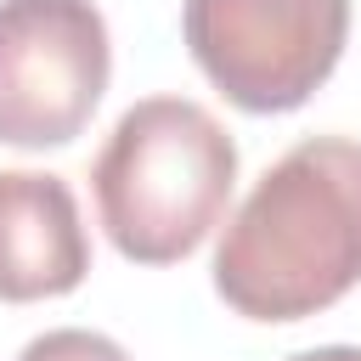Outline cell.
<instances>
[{
	"instance_id": "6da1fadb",
	"label": "cell",
	"mask_w": 361,
	"mask_h": 361,
	"mask_svg": "<svg viewBox=\"0 0 361 361\" xmlns=\"http://www.w3.org/2000/svg\"><path fill=\"white\" fill-rule=\"evenodd\" d=\"M361 282V141H293L237 203L214 248V293L248 322H305Z\"/></svg>"
},
{
	"instance_id": "7a4b0ae2",
	"label": "cell",
	"mask_w": 361,
	"mask_h": 361,
	"mask_svg": "<svg viewBox=\"0 0 361 361\" xmlns=\"http://www.w3.org/2000/svg\"><path fill=\"white\" fill-rule=\"evenodd\" d=\"M237 186V141L192 96H147L124 107L90 164L107 243L135 265H175L226 220Z\"/></svg>"
},
{
	"instance_id": "3957f363",
	"label": "cell",
	"mask_w": 361,
	"mask_h": 361,
	"mask_svg": "<svg viewBox=\"0 0 361 361\" xmlns=\"http://www.w3.org/2000/svg\"><path fill=\"white\" fill-rule=\"evenodd\" d=\"M180 34L231 107L293 113L333 79L350 39V0H186Z\"/></svg>"
},
{
	"instance_id": "277c9868",
	"label": "cell",
	"mask_w": 361,
	"mask_h": 361,
	"mask_svg": "<svg viewBox=\"0 0 361 361\" xmlns=\"http://www.w3.org/2000/svg\"><path fill=\"white\" fill-rule=\"evenodd\" d=\"M113 73L107 23L90 0H0V141L68 147Z\"/></svg>"
},
{
	"instance_id": "5b68a950",
	"label": "cell",
	"mask_w": 361,
	"mask_h": 361,
	"mask_svg": "<svg viewBox=\"0 0 361 361\" xmlns=\"http://www.w3.org/2000/svg\"><path fill=\"white\" fill-rule=\"evenodd\" d=\"M90 276L79 197L51 169H0V299H62Z\"/></svg>"
},
{
	"instance_id": "8992f818",
	"label": "cell",
	"mask_w": 361,
	"mask_h": 361,
	"mask_svg": "<svg viewBox=\"0 0 361 361\" xmlns=\"http://www.w3.org/2000/svg\"><path fill=\"white\" fill-rule=\"evenodd\" d=\"M17 361H130V355H124V344H113L107 333H90V327H51V333L28 338Z\"/></svg>"
},
{
	"instance_id": "52a82bcc",
	"label": "cell",
	"mask_w": 361,
	"mask_h": 361,
	"mask_svg": "<svg viewBox=\"0 0 361 361\" xmlns=\"http://www.w3.org/2000/svg\"><path fill=\"white\" fill-rule=\"evenodd\" d=\"M288 361H361V344H316V350H299Z\"/></svg>"
}]
</instances>
